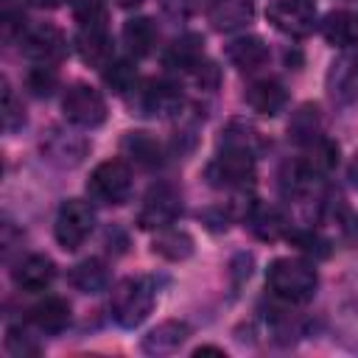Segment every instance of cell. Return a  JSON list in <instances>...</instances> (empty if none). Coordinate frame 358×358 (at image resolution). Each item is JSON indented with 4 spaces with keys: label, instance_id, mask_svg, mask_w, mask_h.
Returning a JSON list of instances; mask_svg holds the SVG:
<instances>
[{
    "label": "cell",
    "instance_id": "1",
    "mask_svg": "<svg viewBox=\"0 0 358 358\" xmlns=\"http://www.w3.org/2000/svg\"><path fill=\"white\" fill-rule=\"evenodd\" d=\"M266 285L277 299H282L288 305H302L316 294L319 274L308 260L277 257L266 271Z\"/></svg>",
    "mask_w": 358,
    "mask_h": 358
},
{
    "label": "cell",
    "instance_id": "2",
    "mask_svg": "<svg viewBox=\"0 0 358 358\" xmlns=\"http://www.w3.org/2000/svg\"><path fill=\"white\" fill-rule=\"evenodd\" d=\"M154 302H157L154 280L137 274V277H126L115 285L112 299H109V310L120 327L131 330L148 319V313L154 310Z\"/></svg>",
    "mask_w": 358,
    "mask_h": 358
},
{
    "label": "cell",
    "instance_id": "3",
    "mask_svg": "<svg viewBox=\"0 0 358 358\" xmlns=\"http://www.w3.org/2000/svg\"><path fill=\"white\" fill-rule=\"evenodd\" d=\"M207 182L218 190H246L255 185V154L235 145H221L207 165Z\"/></svg>",
    "mask_w": 358,
    "mask_h": 358
},
{
    "label": "cell",
    "instance_id": "4",
    "mask_svg": "<svg viewBox=\"0 0 358 358\" xmlns=\"http://www.w3.org/2000/svg\"><path fill=\"white\" fill-rule=\"evenodd\" d=\"M92 227H95V210L90 207V201L67 199V201H62V207L56 213L53 235H56V243L64 252H76L90 238Z\"/></svg>",
    "mask_w": 358,
    "mask_h": 358
},
{
    "label": "cell",
    "instance_id": "5",
    "mask_svg": "<svg viewBox=\"0 0 358 358\" xmlns=\"http://www.w3.org/2000/svg\"><path fill=\"white\" fill-rule=\"evenodd\" d=\"M62 112L78 129H98L106 120V101L95 87H90L84 81H76L64 90Z\"/></svg>",
    "mask_w": 358,
    "mask_h": 358
},
{
    "label": "cell",
    "instance_id": "6",
    "mask_svg": "<svg viewBox=\"0 0 358 358\" xmlns=\"http://www.w3.org/2000/svg\"><path fill=\"white\" fill-rule=\"evenodd\" d=\"M182 213V193L171 182H157L148 187L143 207L137 213L140 229H165L171 227Z\"/></svg>",
    "mask_w": 358,
    "mask_h": 358
},
{
    "label": "cell",
    "instance_id": "7",
    "mask_svg": "<svg viewBox=\"0 0 358 358\" xmlns=\"http://www.w3.org/2000/svg\"><path fill=\"white\" fill-rule=\"evenodd\" d=\"M87 193L101 204H123L131 193V171L123 159H103L87 179Z\"/></svg>",
    "mask_w": 358,
    "mask_h": 358
},
{
    "label": "cell",
    "instance_id": "8",
    "mask_svg": "<svg viewBox=\"0 0 358 358\" xmlns=\"http://www.w3.org/2000/svg\"><path fill=\"white\" fill-rule=\"evenodd\" d=\"M266 20L288 34V36H308L316 28V6L310 0H271L266 8Z\"/></svg>",
    "mask_w": 358,
    "mask_h": 358
},
{
    "label": "cell",
    "instance_id": "9",
    "mask_svg": "<svg viewBox=\"0 0 358 358\" xmlns=\"http://www.w3.org/2000/svg\"><path fill=\"white\" fill-rule=\"evenodd\" d=\"M20 50L31 59V62H42V64H56L64 53H67V39L64 34L50 25V22H39L31 25L20 34Z\"/></svg>",
    "mask_w": 358,
    "mask_h": 358
},
{
    "label": "cell",
    "instance_id": "10",
    "mask_svg": "<svg viewBox=\"0 0 358 358\" xmlns=\"http://www.w3.org/2000/svg\"><path fill=\"white\" fill-rule=\"evenodd\" d=\"M137 92V112L148 115V117H171L179 115L185 98L179 92L176 84L165 81V78H151L143 87L134 90Z\"/></svg>",
    "mask_w": 358,
    "mask_h": 358
},
{
    "label": "cell",
    "instance_id": "11",
    "mask_svg": "<svg viewBox=\"0 0 358 358\" xmlns=\"http://www.w3.org/2000/svg\"><path fill=\"white\" fill-rule=\"evenodd\" d=\"M42 157L56 165V168H76L84 162L87 151H90V143L81 137V134H73V131H64V129H50L42 143Z\"/></svg>",
    "mask_w": 358,
    "mask_h": 358
},
{
    "label": "cell",
    "instance_id": "12",
    "mask_svg": "<svg viewBox=\"0 0 358 358\" xmlns=\"http://www.w3.org/2000/svg\"><path fill=\"white\" fill-rule=\"evenodd\" d=\"M249 232L260 241H277L285 235L288 229V221L285 215L274 207V204H266V201H249L246 207V215H243Z\"/></svg>",
    "mask_w": 358,
    "mask_h": 358
},
{
    "label": "cell",
    "instance_id": "13",
    "mask_svg": "<svg viewBox=\"0 0 358 358\" xmlns=\"http://www.w3.org/2000/svg\"><path fill=\"white\" fill-rule=\"evenodd\" d=\"M190 336V327L187 322H179V319H168V322H159L154 330H148L143 336V352L145 355H171L176 352Z\"/></svg>",
    "mask_w": 358,
    "mask_h": 358
},
{
    "label": "cell",
    "instance_id": "14",
    "mask_svg": "<svg viewBox=\"0 0 358 358\" xmlns=\"http://www.w3.org/2000/svg\"><path fill=\"white\" fill-rule=\"evenodd\" d=\"M11 277H14L17 288H22V291H42L53 282L56 263L48 255H28L14 266Z\"/></svg>",
    "mask_w": 358,
    "mask_h": 358
},
{
    "label": "cell",
    "instance_id": "15",
    "mask_svg": "<svg viewBox=\"0 0 358 358\" xmlns=\"http://www.w3.org/2000/svg\"><path fill=\"white\" fill-rule=\"evenodd\" d=\"M120 154L129 157L140 168H159L162 165V145L148 131H126L120 137Z\"/></svg>",
    "mask_w": 358,
    "mask_h": 358
},
{
    "label": "cell",
    "instance_id": "16",
    "mask_svg": "<svg viewBox=\"0 0 358 358\" xmlns=\"http://www.w3.org/2000/svg\"><path fill=\"white\" fill-rule=\"evenodd\" d=\"M327 90H330L333 101H338V103H352L358 98V59H355V53L341 56L330 67Z\"/></svg>",
    "mask_w": 358,
    "mask_h": 358
},
{
    "label": "cell",
    "instance_id": "17",
    "mask_svg": "<svg viewBox=\"0 0 358 358\" xmlns=\"http://www.w3.org/2000/svg\"><path fill=\"white\" fill-rule=\"evenodd\" d=\"M243 98H246V103L257 112V115H277L282 106H285V101H288V92H285V87L277 81V78H260V81H252L249 87H246V92H243Z\"/></svg>",
    "mask_w": 358,
    "mask_h": 358
},
{
    "label": "cell",
    "instance_id": "18",
    "mask_svg": "<svg viewBox=\"0 0 358 358\" xmlns=\"http://www.w3.org/2000/svg\"><path fill=\"white\" fill-rule=\"evenodd\" d=\"M204 59V39L201 34H182L165 50V67L171 70H196Z\"/></svg>",
    "mask_w": 358,
    "mask_h": 358
},
{
    "label": "cell",
    "instance_id": "19",
    "mask_svg": "<svg viewBox=\"0 0 358 358\" xmlns=\"http://www.w3.org/2000/svg\"><path fill=\"white\" fill-rule=\"evenodd\" d=\"M227 59L232 67H238L241 73H252L257 67L266 64L268 59V45L260 36H238L227 45Z\"/></svg>",
    "mask_w": 358,
    "mask_h": 358
},
{
    "label": "cell",
    "instance_id": "20",
    "mask_svg": "<svg viewBox=\"0 0 358 358\" xmlns=\"http://www.w3.org/2000/svg\"><path fill=\"white\" fill-rule=\"evenodd\" d=\"M28 319L42 333H62L70 324V302L62 296H45L31 308Z\"/></svg>",
    "mask_w": 358,
    "mask_h": 358
},
{
    "label": "cell",
    "instance_id": "21",
    "mask_svg": "<svg viewBox=\"0 0 358 358\" xmlns=\"http://www.w3.org/2000/svg\"><path fill=\"white\" fill-rule=\"evenodd\" d=\"M207 17L215 31H238L252 22L255 6H252V0H215L210 6Z\"/></svg>",
    "mask_w": 358,
    "mask_h": 358
},
{
    "label": "cell",
    "instance_id": "22",
    "mask_svg": "<svg viewBox=\"0 0 358 358\" xmlns=\"http://www.w3.org/2000/svg\"><path fill=\"white\" fill-rule=\"evenodd\" d=\"M76 50L78 56L92 67H106L112 62V42L106 36V28H78L76 34Z\"/></svg>",
    "mask_w": 358,
    "mask_h": 358
},
{
    "label": "cell",
    "instance_id": "23",
    "mask_svg": "<svg viewBox=\"0 0 358 358\" xmlns=\"http://www.w3.org/2000/svg\"><path fill=\"white\" fill-rule=\"evenodd\" d=\"M288 137L299 145H310L322 137V115L316 103H302L288 120Z\"/></svg>",
    "mask_w": 358,
    "mask_h": 358
},
{
    "label": "cell",
    "instance_id": "24",
    "mask_svg": "<svg viewBox=\"0 0 358 358\" xmlns=\"http://www.w3.org/2000/svg\"><path fill=\"white\" fill-rule=\"evenodd\" d=\"M67 280L81 294H98V291H103L109 285V271L98 257H87V260H81V263H76L70 268Z\"/></svg>",
    "mask_w": 358,
    "mask_h": 358
},
{
    "label": "cell",
    "instance_id": "25",
    "mask_svg": "<svg viewBox=\"0 0 358 358\" xmlns=\"http://www.w3.org/2000/svg\"><path fill=\"white\" fill-rule=\"evenodd\" d=\"M151 252L171 260V263H179V260H187L193 255V238L185 232V229H159V235L154 238L151 243Z\"/></svg>",
    "mask_w": 358,
    "mask_h": 358
},
{
    "label": "cell",
    "instance_id": "26",
    "mask_svg": "<svg viewBox=\"0 0 358 358\" xmlns=\"http://www.w3.org/2000/svg\"><path fill=\"white\" fill-rule=\"evenodd\" d=\"M123 45L129 48L131 56H148L157 45V28L148 17H134L123 25Z\"/></svg>",
    "mask_w": 358,
    "mask_h": 358
},
{
    "label": "cell",
    "instance_id": "27",
    "mask_svg": "<svg viewBox=\"0 0 358 358\" xmlns=\"http://www.w3.org/2000/svg\"><path fill=\"white\" fill-rule=\"evenodd\" d=\"M322 36L336 48H350L358 39V25L350 11H330L322 22Z\"/></svg>",
    "mask_w": 358,
    "mask_h": 358
},
{
    "label": "cell",
    "instance_id": "28",
    "mask_svg": "<svg viewBox=\"0 0 358 358\" xmlns=\"http://www.w3.org/2000/svg\"><path fill=\"white\" fill-rule=\"evenodd\" d=\"M305 148H308V154H305L299 162H302V168H305L313 179H319L322 173H327V171L338 162V145L330 143L327 137H319L316 143H310V145H305Z\"/></svg>",
    "mask_w": 358,
    "mask_h": 358
},
{
    "label": "cell",
    "instance_id": "29",
    "mask_svg": "<svg viewBox=\"0 0 358 358\" xmlns=\"http://www.w3.org/2000/svg\"><path fill=\"white\" fill-rule=\"evenodd\" d=\"M103 81L112 92L117 95H129L137 90V70L131 62L126 59H112L106 67H103Z\"/></svg>",
    "mask_w": 358,
    "mask_h": 358
},
{
    "label": "cell",
    "instance_id": "30",
    "mask_svg": "<svg viewBox=\"0 0 358 358\" xmlns=\"http://www.w3.org/2000/svg\"><path fill=\"white\" fill-rule=\"evenodd\" d=\"M25 84H28V90H31L36 98H48V95L59 87V73H56L53 64L34 62V67H31L28 76H25Z\"/></svg>",
    "mask_w": 358,
    "mask_h": 358
},
{
    "label": "cell",
    "instance_id": "31",
    "mask_svg": "<svg viewBox=\"0 0 358 358\" xmlns=\"http://www.w3.org/2000/svg\"><path fill=\"white\" fill-rule=\"evenodd\" d=\"M221 145H235V148H246V151L257 154V151L263 148V137H260V131L252 129L249 123L235 120V123H229V129L224 131Z\"/></svg>",
    "mask_w": 358,
    "mask_h": 358
},
{
    "label": "cell",
    "instance_id": "32",
    "mask_svg": "<svg viewBox=\"0 0 358 358\" xmlns=\"http://www.w3.org/2000/svg\"><path fill=\"white\" fill-rule=\"evenodd\" d=\"M73 17L78 28H106V3L103 0H76Z\"/></svg>",
    "mask_w": 358,
    "mask_h": 358
},
{
    "label": "cell",
    "instance_id": "33",
    "mask_svg": "<svg viewBox=\"0 0 358 358\" xmlns=\"http://www.w3.org/2000/svg\"><path fill=\"white\" fill-rule=\"evenodd\" d=\"M6 352L14 358H34L39 355V344L28 330H22L20 324H11L6 330Z\"/></svg>",
    "mask_w": 358,
    "mask_h": 358
},
{
    "label": "cell",
    "instance_id": "34",
    "mask_svg": "<svg viewBox=\"0 0 358 358\" xmlns=\"http://www.w3.org/2000/svg\"><path fill=\"white\" fill-rule=\"evenodd\" d=\"M288 241H294V246H299L305 255H310L316 260L330 255V243L319 232H313V229H291L288 232Z\"/></svg>",
    "mask_w": 358,
    "mask_h": 358
},
{
    "label": "cell",
    "instance_id": "35",
    "mask_svg": "<svg viewBox=\"0 0 358 358\" xmlns=\"http://www.w3.org/2000/svg\"><path fill=\"white\" fill-rule=\"evenodd\" d=\"M22 123H25V109L17 101V95L8 87V81H3V129L6 131H17Z\"/></svg>",
    "mask_w": 358,
    "mask_h": 358
},
{
    "label": "cell",
    "instance_id": "36",
    "mask_svg": "<svg viewBox=\"0 0 358 358\" xmlns=\"http://www.w3.org/2000/svg\"><path fill=\"white\" fill-rule=\"evenodd\" d=\"M193 76H196V84H199L201 90H215V87H218V67H215L213 62H201V64L193 70Z\"/></svg>",
    "mask_w": 358,
    "mask_h": 358
},
{
    "label": "cell",
    "instance_id": "37",
    "mask_svg": "<svg viewBox=\"0 0 358 358\" xmlns=\"http://www.w3.org/2000/svg\"><path fill=\"white\" fill-rule=\"evenodd\" d=\"M252 263H255V260H252V255H246V252H241V255L232 260V266H229L232 271H229V274H232L235 288H238L243 280H249V277H252Z\"/></svg>",
    "mask_w": 358,
    "mask_h": 358
},
{
    "label": "cell",
    "instance_id": "38",
    "mask_svg": "<svg viewBox=\"0 0 358 358\" xmlns=\"http://www.w3.org/2000/svg\"><path fill=\"white\" fill-rule=\"evenodd\" d=\"M159 3L171 17H187L193 11V0H159Z\"/></svg>",
    "mask_w": 358,
    "mask_h": 358
},
{
    "label": "cell",
    "instance_id": "39",
    "mask_svg": "<svg viewBox=\"0 0 358 358\" xmlns=\"http://www.w3.org/2000/svg\"><path fill=\"white\" fill-rule=\"evenodd\" d=\"M193 355L199 358V355H221V358H227V352L221 350V347H213V344H204V347H196L193 350Z\"/></svg>",
    "mask_w": 358,
    "mask_h": 358
},
{
    "label": "cell",
    "instance_id": "40",
    "mask_svg": "<svg viewBox=\"0 0 358 358\" xmlns=\"http://www.w3.org/2000/svg\"><path fill=\"white\" fill-rule=\"evenodd\" d=\"M347 179H350V185L358 190V151H355V157L350 159V168H347Z\"/></svg>",
    "mask_w": 358,
    "mask_h": 358
},
{
    "label": "cell",
    "instance_id": "41",
    "mask_svg": "<svg viewBox=\"0 0 358 358\" xmlns=\"http://www.w3.org/2000/svg\"><path fill=\"white\" fill-rule=\"evenodd\" d=\"M36 8H59L64 0H31Z\"/></svg>",
    "mask_w": 358,
    "mask_h": 358
},
{
    "label": "cell",
    "instance_id": "42",
    "mask_svg": "<svg viewBox=\"0 0 358 358\" xmlns=\"http://www.w3.org/2000/svg\"><path fill=\"white\" fill-rule=\"evenodd\" d=\"M117 6H123V8H134V6H140L143 0H115Z\"/></svg>",
    "mask_w": 358,
    "mask_h": 358
},
{
    "label": "cell",
    "instance_id": "43",
    "mask_svg": "<svg viewBox=\"0 0 358 358\" xmlns=\"http://www.w3.org/2000/svg\"><path fill=\"white\" fill-rule=\"evenodd\" d=\"M355 59H358V50H355Z\"/></svg>",
    "mask_w": 358,
    "mask_h": 358
}]
</instances>
